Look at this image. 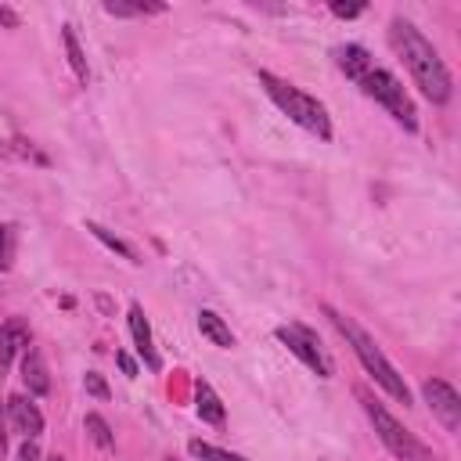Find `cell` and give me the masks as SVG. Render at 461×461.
Here are the masks:
<instances>
[{
  "label": "cell",
  "instance_id": "6da1fadb",
  "mask_svg": "<svg viewBox=\"0 0 461 461\" xmlns=\"http://www.w3.org/2000/svg\"><path fill=\"white\" fill-rule=\"evenodd\" d=\"M389 43H393V50L400 54V61L407 65L414 86H418L432 104H447L454 83H450V68L443 65L439 50H436L407 18H393V25H389Z\"/></svg>",
  "mask_w": 461,
  "mask_h": 461
},
{
  "label": "cell",
  "instance_id": "7a4b0ae2",
  "mask_svg": "<svg viewBox=\"0 0 461 461\" xmlns=\"http://www.w3.org/2000/svg\"><path fill=\"white\" fill-rule=\"evenodd\" d=\"M324 313L331 317V324L339 328V335L349 342V349L357 353V360L364 364V371H367V375H371V378H375V382H378V385H382L396 403H403V407H407V403H411V389H407L403 375L385 360V353L378 349V342H375V339H371V335H367L353 317H346V313H339V310H331V306H324Z\"/></svg>",
  "mask_w": 461,
  "mask_h": 461
},
{
  "label": "cell",
  "instance_id": "3957f363",
  "mask_svg": "<svg viewBox=\"0 0 461 461\" xmlns=\"http://www.w3.org/2000/svg\"><path fill=\"white\" fill-rule=\"evenodd\" d=\"M259 83H263L267 97H270L295 126H303L306 133H313V137H321V140H331V119H328V108H324L317 97H310L306 90L292 86L288 79H281V76H274V72H259Z\"/></svg>",
  "mask_w": 461,
  "mask_h": 461
},
{
  "label": "cell",
  "instance_id": "277c9868",
  "mask_svg": "<svg viewBox=\"0 0 461 461\" xmlns=\"http://www.w3.org/2000/svg\"><path fill=\"white\" fill-rule=\"evenodd\" d=\"M357 400H360V407H364V414L371 418V425H375V432H378V439L385 443V450L393 454V457H400V461H436L432 457V450L425 447V443H418L367 389H357Z\"/></svg>",
  "mask_w": 461,
  "mask_h": 461
},
{
  "label": "cell",
  "instance_id": "5b68a950",
  "mask_svg": "<svg viewBox=\"0 0 461 461\" xmlns=\"http://www.w3.org/2000/svg\"><path fill=\"white\" fill-rule=\"evenodd\" d=\"M371 101H378L407 133H414L418 130V108H414V101L407 97V90H403V83L393 76V72H385V68H371L360 83H357Z\"/></svg>",
  "mask_w": 461,
  "mask_h": 461
},
{
  "label": "cell",
  "instance_id": "8992f818",
  "mask_svg": "<svg viewBox=\"0 0 461 461\" xmlns=\"http://www.w3.org/2000/svg\"><path fill=\"white\" fill-rule=\"evenodd\" d=\"M274 335H277V339L288 346V353H295L317 378H331V360L324 357V349H321V342H317V335H313L310 328H303V324H281Z\"/></svg>",
  "mask_w": 461,
  "mask_h": 461
},
{
  "label": "cell",
  "instance_id": "52a82bcc",
  "mask_svg": "<svg viewBox=\"0 0 461 461\" xmlns=\"http://www.w3.org/2000/svg\"><path fill=\"white\" fill-rule=\"evenodd\" d=\"M421 396H425L429 411L439 418V425H443L447 432H457V429H461V396H457V389H454L450 382H443V378H425V382H421Z\"/></svg>",
  "mask_w": 461,
  "mask_h": 461
},
{
  "label": "cell",
  "instance_id": "ba28073f",
  "mask_svg": "<svg viewBox=\"0 0 461 461\" xmlns=\"http://www.w3.org/2000/svg\"><path fill=\"white\" fill-rule=\"evenodd\" d=\"M4 403H7V418H11V429H14L18 436H25V439H36V436L43 432V414H40V407H36L29 396H7Z\"/></svg>",
  "mask_w": 461,
  "mask_h": 461
},
{
  "label": "cell",
  "instance_id": "9c48e42d",
  "mask_svg": "<svg viewBox=\"0 0 461 461\" xmlns=\"http://www.w3.org/2000/svg\"><path fill=\"white\" fill-rule=\"evenodd\" d=\"M29 346H32V331H29V324H25L22 317L4 321V324H0V371H7L11 360H14L18 353H25Z\"/></svg>",
  "mask_w": 461,
  "mask_h": 461
},
{
  "label": "cell",
  "instance_id": "30bf717a",
  "mask_svg": "<svg viewBox=\"0 0 461 461\" xmlns=\"http://www.w3.org/2000/svg\"><path fill=\"white\" fill-rule=\"evenodd\" d=\"M130 335H133V346H137L140 360H144L151 371H158V367H162V357L155 353V342H151V328H148V317H144V310H140L137 303L130 306Z\"/></svg>",
  "mask_w": 461,
  "mask_h": 461
},
{
  "label": "cell",
  "instance_id": "8fae6325",
  "mask_svg": "<svg viewBox=\"0 0 461 461\" xmlns=\"http://www.w3.org/2000/svg\"><path fill=\"white\" fill-rule=\"evenodd\" d=\"M22 382H25V389H29V396H47L50 393V375H47V364H43V357H40V349H25V357H22Z\"/></svg>",
  "mask_w": 461,
  "mask_h": 461
},
{
  "label": "cell",
  "instance_id": "7c38bea8",
  "mask_svg": "<svg viewBox=\"0 0 461 461\" xmlns=\"http://www.w3.org/2000/svg\"><path fill=\"white\" fill-rule=\"evenodd\" d=\"M335 61H339V68H342L353 83H360V79L375 68L367 47H360V43H346V47H339V50H335Z\"/></svg>",
  "mask_w": 461,
  "mask_h": 461
},
{
  "label": "cell",
  "instance_id": "4fadbf2b",
  "mask_svg": "<svg viewBox=\"0 0 461 461\" xmlns=\"http://www.w3.org/2000/svg\"><path fill=\"white\" fill-rule=\"evenodd\" d=\"M194 411L209 425H223V418H227V411H223V403H220V396L212 393L209 382H194Z\"/></svg>",
  "mask_w": 461,
  "mask_h": 461
},
{
  "label": "cell",
  "instance_id": "5bb4252c",
  "mask_svg": "<svg viewBox=\"0 0 461 461\" xmlns=\"http://www.w3.org/2000/svg\"><path fill=\"white\" fill-rule=\"evenodd\" d=\"M198 331H202L212 346H220V349H230V346H234V331H230L227 321H223L220 313H212V310H198Z\"/></svg>",
  "mask_w": 461,
  "mask_h": 461
},
{
  "label": "cell",
  "instance_id": "9a60e30c",
  "mask_svg": "<svg viewBox=\"0 0 461 461\" xmlns=\"http://www.w3.org/2000/svg\"><path fill=\"white\" fill-rule=\"evenodd\" d=\"M61 40H65V54H68V65H72L76 79L86 83V79H90V68H86L83 47H79V40H76V29H72V25H61Z\"/></svg>",
  "mask_w": 461,
  "mask_h": 461
},
{
  "label": "cell",
  "instance_id": "2e32d148",
  "mask_svg": "<svg viewBox=\"0 0 461 461\" xmlns=\"http://www.w3.org/2000/svg\"><path fill=\"white\" fill-rule=\"evenodd\" d=\"M86 230H90V234H94L97 241H104V245H108L112 252H119L122 259H130V263H140V259H137V249H133V245H126L122 238H115L112 230H104L101 223H94V220H90V223H86Z\"/></svg>",
  "mask_w": 461,
  "mask_h": 461
},
{
  "label": "cell",
  "instance_id": "e0dca14e",
  "mask_svg": "<svg viewBox=\"0 0 461 461\" xmlns=\"http://www.w3.org/2000/svg\"><path fill=\"white\" fill-rule=\"evenodd\" d=\"M187 450H191L194 461H249V457L230 454V450H223V447H212V443H205V439H191Z\"/></svg>",
  "mask_w": 461,
  "mask_h": 461
},
{
  "label": "cell",
  "instance_id": "ac0fdd59",
  "mask_svg": "<svg viewBox=\"0 0 461 461\" xmlns=\"http://www.w3.org/2000/svg\"><path fill=\"white\" fill-rule=\"evenodd\" d=\"M104 11L115 14V18H140V14H162L166 4H122V0H108Z\"/></svg>",
  "mask_w": 461,
  "mask_h": 461
},
{
  "label": "cell",
  "instance_id": "d6986e66",
  "mask_svg": "<svg viewBox=\"0 0 461 461\" xmlns=\"http://www.w3.org/2000/svg\"><path fill=\"white\" fill-rule=\"evenodd\" d=\"M83 429H86V436H90L101 450H112V447H115V436H112V429H108V421H104L101 414L90 411V414L83 418Z\"/></svg>",
  "mask_w": 461,
  "mask_h": 461
},
{
  "label": "cell",
  "instance_id": "ffe728a7",
  "mask_svg": "<svg viewBox=\"0 0 461 461\" xmlns=\"http://www.w3.org/2000/svg\"><path fill=\"white\" fill-rule=\"evenodd\" d=\"M14 227L11 223H0V270H7L14 263Z\"/></svg>",
  "mask_w": 461,
  "mask_h": 461
},
{
  "label": "cell",
  "instance_id": "44dd1931",
  "mask_svg": "<svg viewBox=\"0 0 461 461\" xmlns=\"http://www.w3.org/2000/svg\"><path fill=\"white\" fill-rule=\"evenodd\" d=\"M83 385H86V393H94L97 400H108V396H112V389L104 385V378H101L97 371H86V375H83Z\"/></svg>",
  "mask_w": 461,
  "mask_h": 461
},
{
  "label": "cell",
  "instance_id": "7402d4cb",
  "mask_svg": "<svg viewBox=\"0 0 461 461\" xmlns=\"http://www.w3.org/2000/svg\"><path fill=\"white\" fill-rule=\"evenodd\" d=\"M364 7H367V4H342V0H335V4H331V14H335V18H357V14H364Z\"/></svg>",
  "mask_w": 461,
  "mask_h": 461
},
{
  "label": "cell",
  "instance_id": "603a6c76",
  "mask_svg": "<svg viewBox=\"0 0 461 461\" xmlns=\"http://www.w3.org/2000/svg\"><path fill=\"white\" fill-rule=\"evenodd\" d=\"M115 360H119V367H122V375H126V378H137V364H133V357H130V353L115 349Z\"/></svg>",
  "mask_w": 461,
  "mask_h": 461
},
{
  "label": "cell",
  "instance_id": "cb8c5ba5",
  "mask_svg": "<svg viewBox=\"0 0 461 461\" xmlns=\"http://www.w3.org/2000/svg\"><path fill=\"white\" fill-rule=\"evenodd\" d=\"M18 461H40V447H36V439H25V443H22Z\"/></svg>",
  "mask_w": 461,
  "mask_h": 461
},
{
  "label": "cell",
  "instance_id": "d4e9b609",
  "mask_svg": "<svg viewBox=\"0 0 461 461\" xmlns=\"http://www.w3.org/2000/svg\"><path fill=\"white\" fill-rule=\"evenodd\" d=\"M0 25H4V29H18V25H22L18 11H11V7H4V4H0Z\"/></svg>",
  "mask_w": 461,
  "mask_h": 461
},
{
  "label": "cell",
  "instance_id": "484cf974",
  "mask_svg": "<svg viewBox=\"0 0 461 461\" xmlns=\"http://www.w3.org/2000/svg\"><path fill=\"white\" fill-rule=\"evenodd\" d=\"M7 454V403L0 400V457Z\"/></svg>",
  "mask_w": 461,
  "mask_h": 461
},
{
  "label": "cell",
  "instance_id": "4316f807",
  "mask_svg": "<svg viewBox=\"0 0 461 461\" xmlns=\"http://www.w3.org/2000/svg\"><path fill=\"white\" fill-rule=\"evenodd\" d=\"M47 461H68V457H61V454H54V457H47Z\"/></svg>",
  "mask_w": 461,
  "mask_h": 461
}]
</instances>
